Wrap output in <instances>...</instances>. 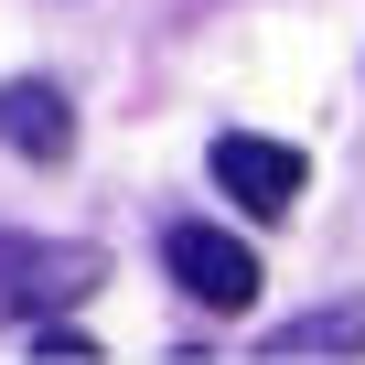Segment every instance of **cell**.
Listing matches in <instances>:
<instances>
[{"label":"cell","mask_w":365,"mask_h":365,"mask_svg":"<svg viewBox=\"0 0 365 365\" xmlns=\"http://www.w3.org/2000/svg\"><path fill=\"white\" fill-rule=\"evenodd\" d=\"M161 269L182 301H205V312H247L258 301V247L226 237V226H172L161 237Z\"/></svg>","instance_id":"6da1fadb"},{"label":"cell","mask_w":365,"mask_h":365,"mask_svg":"<svg viewBox=\"0 0 365 365\" xmlns=\"http://www.w3.org/2000/svg\"><path fill=\"white\" fill-rule=\"evenodd\" d=\"M205 172L226 182L247 215H290V205H301V182H312V161H301L290 140H258V129H226V140L205 150Z\"/></svg>","instance_id":"7a4b0ae2"},{"label":"cell","mask_w":365,"mask_h":365,"mask_svg":"<svg viewBox=\"0 0 365 365\" xmlns=\"http://www.w3.org/2000/svg\"><path fill=\"white\" fill-rule=\"evenodd\" d=\"M97 290V247H33V237H0V312L43 322L54 301Z\"/></svg>","instance_id":"3957f363"},{"label":"cell","mask_w":365,"mask_h":365,"mask_svg":"<svg viewBox=\"0 0 365 365\" xmlns=\"http://www.w3.org/2000/svg\"><path fill=\"white\" fill-rule=\"evenodd\" d=\"M0 140H11L22 161H65L76 150V97L43 86V76H11L0 86Z\"/></svg>","instance_id":"277c9868"},{"label":"cell","mask_w":365,"mask_h":365,"mask_svg":"<svg viewBox=\"0 0 365 365\" xmlns=\"http://www.w3.org/2000/svg\"><path fill=\"white\" fill-rule=\"evenodd\" d=\"M269 354H365V301H333V312H301L290 333H269Z\"/></svg>","instance_id":"5b68a950"},{"label":"cell","mask_w":365,"mask_h":365,"mask_svg":"<svg viewBox=\"0 0 365 365\" xmlns=\"http://www.w3.org/2000/svg\"><path fill=\"white\" fill-rule=\"evenodd\" d=\"M33 354H43V365H54V354H65V365H86V354H97V344H86V333H76V322H54V312H43V322H33Z\"/></svg>","instance_id":"8992f818"}]
</instances>
